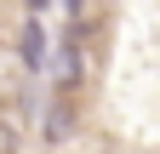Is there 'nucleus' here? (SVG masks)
<instances>
[{
	"label": "nucleus",
	"mask_w": 160,
	"mask_h": 154,
	"mask_svg": "<svg viewBox=\"0 0 160 154\" xmlns=\"http://www.w3.org/2000/svg\"><path fill=\"white\" fill-rule=\"evenodd\" d=\"M46 137H52V143H69V137H74V103H69V91H57L52 120H46Z\"/></svg>",
	"instance_id": "obj_2"
},
{
	"label": "nucleus",
	"mask_w": 160,
	"mask_h": 154,
	"mask_svg": "<svg viewBox=\"0 0 160 154\" xmlns=\"http://www.w3.org/2000/svg\"><path fill=\"white\" fill-rule=\"evenodd\" d=\"M23 6H29V12H46V6H52V0H23Z\"/></svg>",
	"instance_id": "obj_5"
},
{
	"label": "nucleus",
	"mask_w": 160,
	"mask_h": 154,
	"mask_svg": "<svg viewBox=\"0 0 160 154\" xmlns=\"http://www.w3.org/2000/svg\"><path fill=\"white\" fill-rule=\"evenodd\" d=\"M46 23H40V12H29V23H23V34H17V57H23V69H46Z\"/></svg>",
	"instance_id": "obj_1"
},
{
	"label": "nucleus",
	"mask_w": 160,
	"mask_h": 154,
	"mask_svg": "<svg viewBox=\"0 0 160 154\" xmlns=\"http://www.w3.org/2000/svg\"><path fill=\"white\" fill-rule=\"evenodd\" d=\"M74 80H80V40L57 51V91H74Z\"/></svg>",
	"instance_id": "obj_3"
},
{
	"label": "nucleus",
	"mask_w": 160,
	"mask_h": 154,
	"mask_svg": "<svg viewBox=\"0 0 160 154\" xmlns=\"http://www.w3.org/2000/svg\"><path fill=\"white\" fill-rule=\"evenodd\" d=\"M0 154H17V131H12L6 120H0Z\"/></svg>",
	"instance_id": "obj_4"
}]
</instances>
